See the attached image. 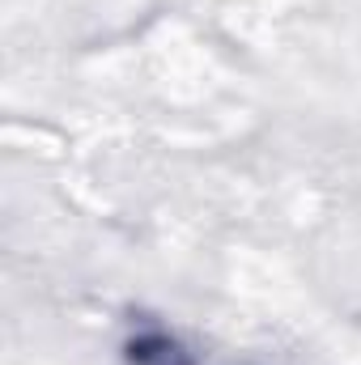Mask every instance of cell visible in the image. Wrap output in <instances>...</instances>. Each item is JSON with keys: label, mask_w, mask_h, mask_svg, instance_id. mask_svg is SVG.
<instances>
[{"label": "cell", "mask_w": 361, "mask_h": 365, "mask_svg": "<svg viewBox=\"0 0 361 365\" xmlns=\"http://www.w3.org/2000/svg\"><path fill=\"white\" fill-rule=\"evenodd\" d=\"M128 361L132 365H195L179 349V340H171L166 331H141L128 340Z\"/></svg>", "instance_id": "obj_1"}]
</instances>
